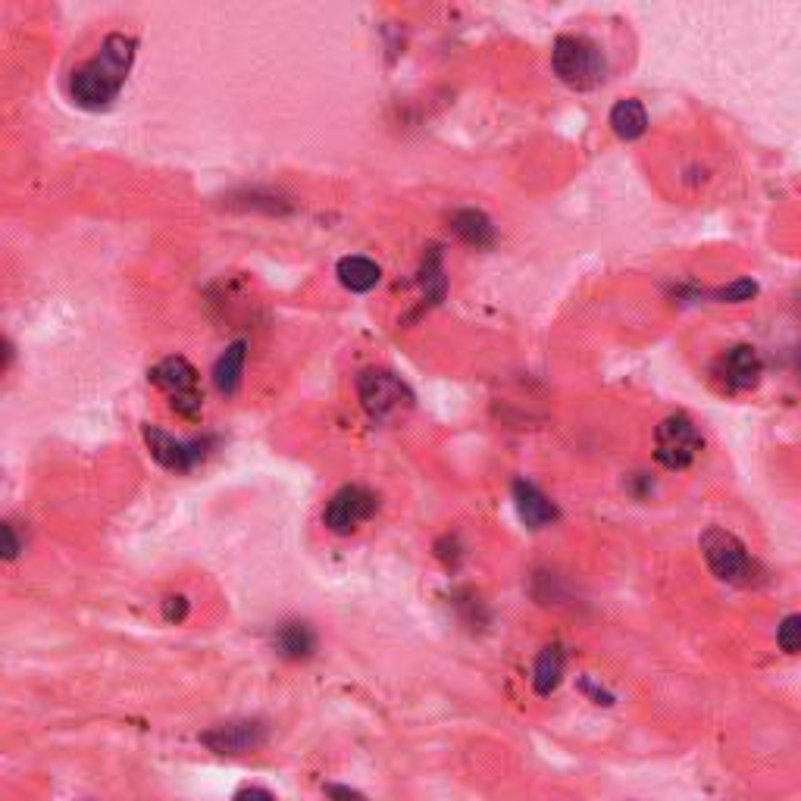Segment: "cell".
Returning a JSON list of instances; mask_svg holds the SVG:
<instances>
[{
    "mask_svg": "<svg viewBox=\"0 0 801 801\" xmlns=\"http://www.w3.org/2000/svg\"><path fill=\"white\" fill-rule=\"evenodd\" d=\"M138 41L126 32H110L101 41L98 53L69 76V98L82 110H107L113 107L122 88L129 82V72L136 67Z\"/></svg>",
    "mask_w": 801,
    "mask_h": 801,
    "instance_id": "obj_1",
    "label": "cell"
},
{
    "mask_svg": "<svg viewBox=\"0 0 801 801\" xmlns=\"http://www.w3.org/2000/svg\"><path fill=\"white\" fill-rule=\"evenodd\" d=\"M551 69L573 91H592L608 79V57L585 34H558L551 44Z\"/></svg>",
    "mask_w": 801,
    "mask_h": 801,
    "instance_id": "obj_2",
    "label": "cell"
},
{
    "mask_svg": "<svg viewBox=\"0 0 801 801\" xmlns=\"http://www.w3.org/2000/svg\"><path fill=\"white\" fill-rule=\"evenodd\" d=\"M151 386H157L163 398L170 401V408L182 420H201L204 417V389H201V376L188 363L182 354H170L148 370Z\"/></svg>",
    "mask_w": 801,
    "mask_h": 801,
    "instance_id": "obj_3",
    "label": "cell"
},
{
    "mask_svg": "<svg viewBox=\"0 0 801 801\" xmlns=\"http://www.w3.org/2000/svg\"><path fill=\"white\" fill-rule=\"evenodd\" d=\"M701 558L708 563V570L714 573V580L727 585H749L758 573V563L749 554L745 542L723 527H708L699 539Z\"/></svg>",
    "mask_w": 801,
    "mask_h": 801,
    "instance_id": "obj_4",
    "label": "cell"
},
{
    "mask_svg": "<svg viewBox=\"0 0 801 801\" xmlns=\"http://www.w3.org/2000/svg\"><path fill=\"white\" fill-rule=\"evenodd\" d=\"M358 398L360 408L367 410L376 423H386L401 410L413 408V392L408 382L382 367H370L358 376Z\"/></svg>",
    "mask_w": 801,
    "mask_h": 801,
    "instance_id": "obj_5",
    "label": "cell"
},
{
    "mask_svg": "<svg viewBox=\"0 0 801 801\" xmlns=\"http://www.w3.org/2000/svg\"><path fill=\"white\" fill-rule=\"evenodd\" d=\"M704 448L699 427L689 413H670L654 429V461L664 470H685L692 467Z\"/></svg>",
    "mask_w": 801,
    "mask_h": 801,
    "instance_id": "obj_6",
    "label": "cell"
},
{
    "mask_svg": "<svg viewBox=\"0 0 801 801\" xmlns=\"http://www.w3.org/2000/svg\"><path fill=\"white\" fill-rule=\"evenodd\" d=\"M379 508V498L363 485H341L339 492L326 501L323 523L336 535H351L358 532Z\"/></svg>",
    "mask_w": 801,
    "mask_h": 801,
    "instance_id": "obj_7",
    "label": "cell"
},
{
    "mask_svg": "<svg viewBox=\"0 0 801 801\" xmlns=\"http://www.w3.org/2000/svg\"><path fill=\"white\" fill-rule=\"evenodd\" d=\"M141 435H144V444H148V451H151V458H154L163 470H170V473H191L198 463L207 458V448H210V439H176L170 432H163L160 427H148L141 429Z\"/></svg>",
    "mask_w": 801,
    "mask_h": 801,
    "instance_id": "obj_8",
    "label": "cell"
},
{
    "mask_svg": "<svg viewBox=\"0 0 801 801\" xmlns=\"http://www.w3.org/2000/svg\"><path fill=\"white\" fill-rule=\"evenodd\" d=\"M213 754H248L267 745V723L263 720H229L201 735Z\"/></svg>",
    "mask_w": 801,
    "mask_h": 801,
    "instance_id": "obj_9",
    "label": "cell"
},
{
    "mask_svg": "<svg viewBox=\"0 0 801 801\" xmlns=\"http://www.w3.org/2000/svg\"><path fill=\"white\" fill-rule=\"evenodd\" d=\"M513 508H517L520 523L532 529V532L548 529L561 517L558 504H554L535 482H529V479H517V482H513Z\"/></svg>",
    "mask_w": 801,
    "mask_h": 801,
    "instance_id": "obj_10",
    "label": "cell"
},
{
    "mask_svg": "<svg viewBox=\"0 0 801 801\" xmlns=\"http://www.w3.org/2000/svg\"><path fill=\"white\" fill-rule=\"evenodd\" d=\"M761 373H764V363H761V354H758L751 344H735V348H730V351L723 354V360H720V376H723V382H727L733 392L754 389Z\"/></svg>",
    "mask_w": 801,
    "mask_h": 801,
    "instance_id": "obj_11",
    "label": "cell"
},
{
    "mask_svg": "<svg viewBox=\"0 0 801 801\" xmlns=\"http://www.w3.org/2000/svg\"><path fill=\"white\" fill-rule=\"evenodd\" d=\"M244 367H248V341L239 339L226 344V351L213 363V386L222 398H236L241 392Z\"/></svg>",
    "mask_w": 801,
    "mask_h": 801,
    "instance_id": "obj_12",
    "label": "cell"
},
{
    "mask_svg": "<svg viewBox=\"0 0 801 801\" xmlns=\"http://www.w3.org/2000/svg\"><path fill=\"white\" fill-rule=\"evenodd\" d=\"M336 276H339L341 289L351 291V294H367L382 282V267L376 263L373 257L363 254H348L341 257L336 263Z\"/></svg>",
    "mask_w": 801,
    "mask_h": 801,
    "instance_id": "obj_13",
    "label": "cell"
},
{
    "mask_svg": "<svg viewBox=\"0 0 801 801\" xmlns=\"http://www.w3.org/2000/svg\"><path fill=\"white\" fill-rule=\"evenodd\" d=\"M273 648L279 658L286 661H310L317 651V632L310 630V623L301 620H289L282 627H276Z\"/></svg>",
    "mask_w": 801,
    "mask_h": 801,
    "instance_id": "obj_14",
    "label": "cell"
},
{
    "mask_svg": "<svg viewBox=\"0 0 801 801\" xmlns=\"http://www.w3.org/2000/svg\"><path fill=\"white\" fill-rule=\"evenodd\" d=\"M451 232L470 244V248H492L494 239H498V229L494 222L489 220V213H482L477 207H463V210H454L451 213Z\"/></svg>",
    "mask_w": 801,
    "mask_h": 801,
    "instance_id": "obj_15",
    "label": "cell"
},
{
    "mask_svg": "<svg viewBox=\"0 0 801 801\" xmlns=\"http://www.w3.org/2000/svg\"><path fill=\"white\" fill-rule=\"evenodd\" d=\"M563 673H567V648L561 642H551V645L539 651V658L532 664V689H535V695L548 699L563 682Z\"/></svg>",
    "mask_w": 801,
    "mask_h": 801,
    "instance_id": "obj_16",
    "label": "cell"
},
{
    "mask_svg": "<svg viewBox=\"0 0 801 801\" xmlns=\"http://www.w3.org/2000/svg\"><path fill=\"white\" fill-rule=\"evenodd\" d=\"M608 126L614 129L617 138L623 141H635L648 132V110L645 103L639 98H623L611 107V117H608Z\"/></svg>",
    "mask_w": 801,
    "mask_h": 801,
    "instance_id": "obj_17",
    "label": "cell"
},
{
    "mask_svg": "<svg viewBox=\"0 0 801 801\" xmlns=\"http://www.w3.org/2000/svg\"><path fill=\"white\" fill-rule=\"evenodd\" d=\"M420 286H423V298L429 304H442L448 294V276H444V254L442 248H429L420 267Z\"/></svg>",
    "mask_w": 801,
    "mask_h": 801,
    "instance_id": "obj_18",
    "label": "cell"
},
{
    "mask_svg": "<svg viewBox=\"0 0 801 801\" xmlns=\"http://www.w3.org/2000/svg\"><path fill=\"white\" fill-rule=\"evenodd\" d=\"M717 304H749L758 298V282L754 279H735L730 286H723V289H717L714 294Z\"/></svg>",
    "mask_w": 801,
    "mask_h": 801,
    "instance_id": "obj_19",
    "label": "cell"
},
{
    "mask_svg": "<svg viewBox=\"0 0 801 801\" xmlns=\"http://www.w3.org/2000/svg\"><path fill=\"white\" fill-rule=\"evenodd\" d=\"M777 645L783 654H801V614H789L777 627Z\"/></svg>",
    "mask_w": 801,
    "mask_h": 801,
    "instance_id": "obj_20",
    "label": "cell"
},
{
    "mask_svg": "<svg viewBox=\"0 0 801 801\" xmlns=\"http://www.w3.org/2000/svg\"><path fill=\"white\" fill-rule=\"evenodd\" d=\"M163 617L167 623H182L188 617V598L186 595H170L163 601Z\"/></svg>",
    "mask_w": 801,
    "mask_h": 801,
    "instance_id": "obj_21",
    "label": "cell"
},
{
    "mask_svg": "<svg viewBox=\"0 0 801 801\" xmlns=\"http://www.w3.org/2000/svg\"><path fill=\"white\" fill-rule=\"evenodd\" d=\"M326 795L329 801H370L363 792L358 789H351V785H339V783H329L326 785Z\"/></svg>",
    "mask_w": 801,
    "mask_h": 801,
    "instance_id": "obj_22",
    "label": "cell"
},
{
    "mask_svg": "<svg viewBox=\"0 0 801 801\" xmlns=\"http://www.w3.org/2000/svg\"><path fill=\"white\" fill-rule=\"evenodd\" d=\"M19 551H22V542L17 539V527H13V523H3V558H7V561H17Z\"/></svg>",
    "mask_w": 801,
    "mask_h": 801,
    "instance_id": "obj_23",
    "label": "cell"
},
{
    "mask_svg": "<svg viewBox=\"0 0 801 801\" xmlns=\"http://www.w3.org/2000/svg\"><path fill=\"white\" fill-rule=\"evenodd\" d=\"M232 801H276V799L273 792H267V789H260V785H248V789L236 792V799Z\"/></svg>",
    "mask_w": 801,
    "mask_h": 801,
    "instance_id": "obj_24",
    "label": "cell"
},
{
    "mask_svg": "<svg viewBox=\"0 0 801 801\" xmlns=\"http://www.w3.org/2000/svg\"><path fill=\"white\" fill-rule=\"evenodd\" d=\"M795 370H799V379H801V351H799V358H795Z\"/></svg>",
    "mask_w": 801,
    "mask_h": 801,
    "instance_id": "obj_25",
    "label": "cell"
}]
</instances>
